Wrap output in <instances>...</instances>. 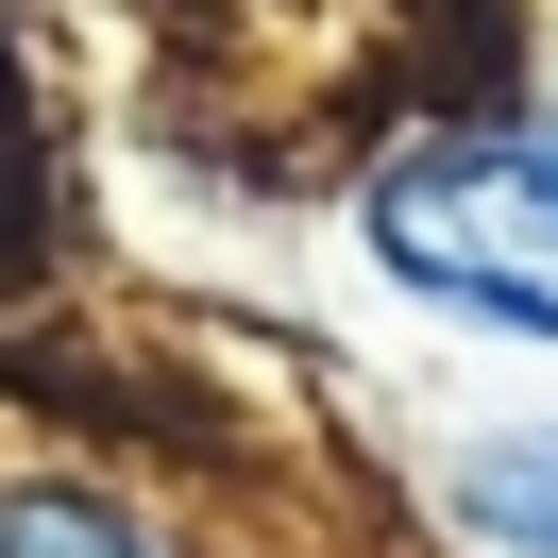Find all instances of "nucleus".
Returning a JSON list of instances; mask_svg holds the SVG:
<instances>
[{
	"label": "nucleus",
	"mask_w": 558,
	"mask_h": 558,
	"mask_svg": "<svg viewBox=\"0 0 558 558\" xmlns=\"http://www.w3.org/2000/svg\"><path fill=\"white\" fill-rule=\"evenodd\" d=\"M373 271L457 322L558 339V136H407L373 170Z\"/></svg>",
	"instance_id": "nucleus-1"
},
{
	"label": "nucleus",
	"mask_w": 558,
	"mask_h": 558,
	"mask_svg": "<svg viewBox=\"0 0 558 558\" xmlns=\"http://www.w3.org/2000/svg\"><path fill=\"white\" fill-rule=\"evenodd\" d=\"M440 508L474 524L490 558H558V423H508V440H474L440 474Z\"/></svg>",
	"instance_id": "nucleus-2"
},
{
	"label": "nucleus",
	"mask_w": 558,
	"mask_h": 558,
	"mask_svg": "<svg viewBox=\"0 0 558 558\" xmlns=\"http://www.w3.org/2000/svg\"><path fill=\"white\" fill-rule=\"evenodd\" d=\"M0 558H170V542H136V524L85 508V490H17V508H0Z\"/></svg>",
	"instance_id": "nucleus-3"
},
{
	"label": "nucleus",
	"mask_w": 558,
	"mask_h": 558,
	"mask_svg": "<svg viewBox=\"0 0 558 558\" xmlns=\"http://www.w3.org/2000/svg\"><path fill=\"white\" fill-rule=\"evenodd\" d=\"M542 136H558V119H542Z\"/></svg>",
	"instance_id": "nucleus-4"
}]
</instances>
